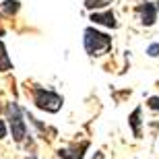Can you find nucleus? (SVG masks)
<instances>
[{
	"instance_id": "f257e3e1",
	"label": "nucleus",
	"mask_w": 159,
	"mask_h": 159,
	"mask_svg": "<svg viewBox=\"0 0 159 159\" xmlns=\"http://www.w3.org/2000/svg\"><path fill=\"white\" fill-rule=\"evenodd\" d=\"M83 43H85V52L89 56H101V54H106L112 48V37L97 31V29H93V27H87Z\"/></svg>"
},
{
	"instance_id": "f03ea898",
	"label": "nucleus",
	"mask_w": 159,
	"mask_h": 159,
	"mask_svg": "<svg viewBox=\"0 0 159 159\" xmlns=\"http://www.w3.org/2000/svg\"><path fill=\"white\" fill-rule=\"evenodd\" d=\"M33 101L39 110H46L50 114H56L62 107V97L58 93H54L50 89H41V87L33 89Z\"/></svg>"
},
{
	"instance_id": "7ed1b4c3",
	"label": "nucleus",
	"mask_w": 159,
	"mask_h": 159,
	"mask_svg": "<svg viewBox=\"0 0 159 159\" xmlns=\"http://www.w3.org/2000/svg\"><path fill=\"white\" fill-rule=\"evenodd\" d=\"M8 120H11V128H12V136L15 141L21 143L27 136V128H25L23 116H21V107L17 103H8Z\"/></svg>"
},
{
	"instance_id": "20e7f679",
	"label": "nucleus",
	"mask_w": 159,
	"mask_h": 159,
	"mask_svg": "<svg viewBox=\"0 0 159 159\" xmlns=\"http://www.w3.org/2000/svg\"><path fill=\"white\" fill-rule=\"evenodd\" d=\"M139 15H141V21L143 25H147V27H151V25L155 23V19H157V11H159V4L157 2H145V4H141L139 8Z\"/></svg>"
},
{
	"instance_id": "39448f33",
	"label": "nucleus",
	"mask_w": 159,
	"mask_h": 159,
	"mask_svg": "<svg viewBox=\"0 0 159 159\" xmlns=\"http://www.w3.org/2000/svg\"><path fill=\"white\" fill-rule=\"evenodd\" d=\"M91 21L97 25H106V27H118V21H116V17H114L112 11H106V12H93L91 15Z\"/></svg>"
},
{
	"instance_id": "423d86ee",
	"label": "nucleus",
	"mask_w": 159,
	"mask_h": 159,
	"mask_svg": "<svg viewBox=\"0 0 159 159\" xmlns=\"http://www.w3.org/2000/svg\"><path fill=\"white\" fill-rule=\"evenodd\" d=\"M87 147H89L87 143H83L81 147H68V149H60V151H58V155H60L62 159H83V157H85V155H83V151H85Z\"/></svg>"
},
{
	"instance_id": "0eeeda50",
	"label": "nucleus",
	"mask_w": 159,
	"mask_h": 159,
	"mask_svg": "<svg viewBox=\"0 0 159 159\" xmlns=\"http://www.w3.org/2000/svg\"><path fill=\"white\" fill-rule=\"evenodd\" d=\"M2 35H4V31L0 29V70L6 72V70L12 68V60L8 58V54H6V46H4V41H2Z\"/></svg>"
},
{
	"instance_id": "6e6552de",
	"label": "nucleus",
	"mask_w": 159,
	"mask_h": 159,
	"mask_svg": "<svg viewBox=\"0 0 159 159\" xmlns=\"http://www.w3.org/2000/svg\"><path fill=\"white\" fill-rule=\"evenodd\" d=\"M130 126H132V132H134V136H141V107H136L134 112L130 114V118H128Z\"/></svg>"
},
{
	"instance_id": "1a4fd4ad",
	"label": "nucleus",
	"mask_w": 159,
	"mask_h": 159,
	"mask_svg": "<svg viewBox=\"0 0 159 159\" xmlns=\"http://www.w3.org/2000/svg\"><path fill=\"white\" fill-rule=\"evenodd\" d=\"M19 11V0H4L0 4V15H15Z\"/></svg>"
},
{
	"instance_id": "9d476101",
	"label": "nucleus",
	"mask_w": 159,
	"mask_h": 159,
	"mask_svg": "<svg viewBox=\"0 0 159 159\" xmlns=\"http://www.w3.org/2000/svg\"><path fill=\"white\" fill-rule=\"evenodd\" d=\"M110 4V0H85V6L87 8H99V6Z\"/></svg>"
},
{
	"instance_id": "9b49d317",
	"label": "nucleus",
	"mask_w": 159,
	"mask_h": 159,
	"mask_svg": "<svg viewBox=\"0 0 159 159\" xmlns=\"http://www.w3.org/2000/svg\"><path fill=\"white\" fill-rule=\"evenodd\" d=\"M147 54L151 56V58H155V56H159V41H157V43H151V46L147 48Z\"/></svg>"
},
{
	"instance_id": "f8f14e48",
	"label": "nucleus",
	"mask_w": 159,
	"mask_h": 159,
	"mask_svg": "<svg viewBox=\"0 0 159 159\" xmlns=\"http://www.w3.org/2000/svg\"><path fill=\"white\" fill-rule=\"evenodd\" d=\"M147 106L151 107V110H159V97H149Z\"/></svg>"
},
{
	"instance_id": "ddd939ff",
	"label": "nucleus",
	"mask_w": 159,
	"mask_h": 159,
	"mask_svg": "<svg viewBox=\"0 0 159 159\" xmlns=\"http://www.w3.org/2000/svg\"><path fill=\"white\" fill-rule=\"evenodd\" d=\"M4 136H6V124L0 120V139H4Z\"/></svg>"
},
{
	"instance_id": "4468645a",
	"label": "nucleus",
	"mask_w": 159,
	"mask_h": 159,
	"mask_svg": "<svg viewBox=\"0 0 159 159\" xmlns=\"http://www.w3.org/2000/svg\"><path fill=\"white\" fill-rule=\"evenodd\" d=\"M29 159H35V157H33V155H31V157H29Z\"/></svg>"
}]
</instances>
